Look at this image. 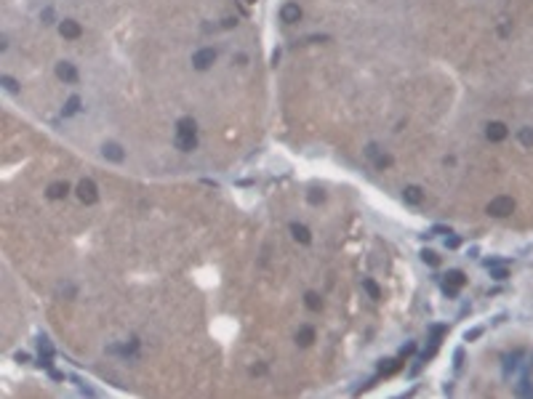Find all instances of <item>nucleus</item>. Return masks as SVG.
<instances>
[{"label": "nucleus", "instance_id": "f257e3e1", "mask_svg": "<svg viewBox=\"0 0 533 399\" xmlns=\"http://www.w3.org/2000/svg\"><path fill=\"white\" fill-rule=\"evenodd\" d=\"M176 146L182 152H192L198 149V123L192 117H182L176 123Z\"/></svg>", "mask_w": 533, "mask_h": 399}, {"label": "nucleus", "instance_id": "f03ea898", "mask_svg": "<svg viewBox=\"0 0 533 399\" xmlns=\"http://www.w3.org/2000/svg\"><path fill=\"white\" fill-rule=\"evenodd\" d=\"M512 213H515V200L507 197V194H499V197H493L488 202V216L493 218H507Z\"/></svg>", "mask_w": 533, "mask_h": 399}, {"label": "nucleus", "instance_id": "7ed1b4c3", "mask_svg": "<svg viewBox=\"0 0 533 399\" xmlns=\"http://www.w3.org/2000/svg\"><path fill=\"white\" fill-rule=\"evenodd\" d=\"M56 77H59L62 83H67V86H75V83L80 80V72H78V67H75L72 61H59L56 64Z\"/></svg>", "mask_w": 533, "mask_h": 399}, {"label": "nucleus", "instance_id": "20e7f679", "mask_svg": "<svg viewBox=\"0 0 533 399\" xmlns=\"http://www.w3.org/2000/svg\"><path fill=\"white\" fill-rule=\"evenodd\" d=\"M213 61H216V48H200V51L192 53V67L200 69V72L213 67Z\"/></svg>", "mask_w": 533, "mask_h": 399}, {"label": "nucleus", "instance_id": "39448f33", "mask_svg": "<svg viewBox=\"0 0 533 399\" xmlns=\"http://www.w3.org/2000/svg\"><path fill=\"white\" fill-rule=\"evenodd\" d=\"M78 200L86 202V205H93V202L99 200V189H96V184H93L91 179H83L78 184Z\"/></svg>", "mask_w": 533, "mask_h": 399}, {"label": "nucleus", "instance_id": "423d86ee", "mask_svg": "<svg viewBox=\"0 0 533 399\" xmlns=\"http://www.w3.org/2000/svg\"><path fill=\"white\" fill-rule=\"evenodd\" d=\"M59 35L64 40H80L83 38V27H80V22H75V19H64L59 24Z\"/></svg>", "mask_w": 533, "mask_h": 399}, {"label": "nucleus", "instance_id": "0eeeda50", "mask_svg": "<svg viewBox=\"0 0 533 399\" xmlns=\"http://www.w3.org/2000/svg\"><path fill=\"white\" fill-rule=\"evenodd\" d=\"M507 136H509V128L504 125V123H499V120H493V123L485 125V138H488V141H493V144L504 141Z\"/></svg>", "mask_w": 533, "mask_h": 399}, {"label": "nucleus", "instance_id": "6e6552de", "mask_svg": "<svg viewBox=\"0 0 533 399\" xmlns=\"http://www.w3.org/2000/svg\"><path fill=\"white\" fill-rule=\"evenodd\" d=\"M299 19H302V6L299 3H285L280 8V22L283 24H296Z\"/></svg>", "mask_w": 533, "mask_h": 399}, {"label": "nucleus", "instance_id": "1a4fd4ad", "mask_svg": "<svg viewBox=\"0 0 533 399\" xmlns=\"http://www.w3.org/2000/svg\"><path fill=\"white\" fill-rule=\"evenodd\" d=\"M101 154H104V160H109V163H123L126 160L123 146L115 144V141H107L104 146H101Z\"/></svg>", "mask_w": 533, "mask_h": 399}, {"label": "nucleus", "instance_id": "9d476101", "mask_svg": "<svg viewBox=\"0 0 533 399\" xmlns=\"http://www.w3.org/2000/svg\"><path fill=\"white\" fill-rule=\"evenodd\" d=\"M288 229H291V237L296 240V243H302V245H310L312 243V234H310V229H307L304 224H296V221H293Z\"/></svg>", "mask_w": 533, "mask_h": 399}, {"label": "nucleus", "instance_id": "9b49d317", "mask_svg": "<svg viewBox=\"0 0 533 399\" xmlns=\"http://www.w3.org/2000/svg\"><path fill=\"white\" fill-rule=\"evenodd\" d=\"M466 285V274L461 269H451V272L445 274V287H456V290H461Z\"/></svg>", "mask_w": 533, "mask_h": 399}, {"label": "nucleus", "instance_id": "f8f14e48", "mask_svg": "<svg viewBox=\"0 0 533 399\" xmlns=\"http://www.w3.org/2000/svg\"><path fill=\"white\" fill-rule=\"evenodd\" d=\"M67 194H70V184L67 181H56V184L48 187V197L51 200H64Z\"/></svg>", "mask_w": 533, "mask_h": 399}, {"label": "nucleus", "instance_id": "ddd939ff", "mask_svg": "<svg viewBox=\"0 0 533 399\" xmlns=\"http://www.w3.org/2000/svg\"><path fill=\"white\" fill-rule=\"evenodd\" d=\"M312 341H315V328H310V325L299 328V333H296V343H299V346H310Z\"/></svg>", "mask_w": 533, "mask_h": 399}, {"label": "nucleus", "instance_id": "4468645a", "mask_svg": "<svg viewBox=\"0 0 533 399\" xmlns=\"http://www.w3.org/2000/svg\"><path fill=\"white\" fill-rule=\"evenodd\" d=\"M422 197H424V194H422V189H419V187H405L403 189V200L408 202V205H419Z\"/></svg>", "mask_w": 533, "mask_h": 399}, {"label": "nucleus", "instance_id": "2eb2a0df", "mask_svg": "<svg viewBox=\"0 0 533 399\" xmlns=\"http://www.w3.org/2000/svg\"><path fill=\"white\" fill-rule=\"evenodd\" d=\"M304 303H307V309H312V311H320L323 309V298L315 290H310V293L304 295Z\"/></svg>", "mask_w": 533, "mask_h": 399}, {"label": "nucleus", "instance_id": "dca6fc26", "mask_svg": "<svg viewBox=\"0 0 533 399\" xmlns=\"http://www.w3.org/2000/svg\"><path fill=\"white\" fill-rule=\"evenodd\" d=\"M78 112H80V99L78 96H70L67 104H64V109H62V115L64 117H72V115H78Z\"/></svg>", "mask_w": 533, "mask_h": 399}, {"label": "nucleus", "instance_id": "f3484780", "mask_svg": "<svg viewBox=\"0 0 533 399\" xmlns=\"http://www.w3.org/2000/svg\"><path fill=\"white\" fill-rule=\"evenodd\" d=\"M400 367H403V362L387 359V362H381V365H379V373H381V375H392V373H397Z\"/></svg>", "mask_w": 533, "mask_h": 399}, {"label": "nucleus", "instance_id": "a211bd4d", "mask_svg": "<svg viewBox=\"0 0 533 399\" xmlns=\"http://www.w3.org/2000/svg\"><path fill=\"white\" fill-rule=\"evenodd\" d=\"M363 287H366V293L371 295L373 301H379V298H381V287H379L376 282H373V280H363Z\"/></svg>", "mask_w": 533, "mask_h": 399}, {"label": "nucleus", "instance_id": "6ab92c4d", "mask_svg": "<svg viewBox=\"0 0 533 399\" xmlns=\"http://www.w3.org/2000/svg\"><path fill=\"white\" fill-rule=\"evenodd\" d=\"M517 138H520L522 146H533V128H520Z\"/></svg>", "mask_w": 533, "mask_h": 399}, {"label": "nucleus", "instance_id": "aec40b11", "mask_svg": "<svg viewBox=\"0 0 533 399\" xmlns=\"http://www.w3.org/2000/svg\"><path fill=\"white\" fill-rule=\"evenodd\" d=\"M422 261L429 264V266H437L440 264V256H437L435 250H422Z\"/></svg>", "mask_w": 533, "mask_h": 399}, {"label": "nucleus", "instance_id": "412c9836", "mask_svg": "<svg viewBox=\"0 0 533 399\" xmlns=\"http://www.w3.org/2000/svg\"><path fill=\"white\" fill-rule=\"evenodd\" d=\"M0 83H3V88L8 91V94H19V83H16L14 77H8V75H3V77H0Z\"/></svg>", "mask_w": 533, "mask_h": 399}, {"label": "nucleus", "instance_id": "4be33fe9", "mask_svg": "<svg viewBox=\"0 0 533 399\" xmlns=\"http://www.w3.org/2000/svg\"><path fill=\"white\" fill-rule=\"evenodd\" d=\"M517 394H522V396H533V386H530V380H528V378H522L520 383H517Z\"/></svg>", "mask_w": 533, "mask_h": 399}, {"label": "nucleus", "instance_id": "5701e85b", "mask_svg": "<svg viewBox=\"0 0 533 399\" xmlns=\"http://www.w3.org/2000/svg\"><path fill=\"white\" fill-rule=\"evenodd\" d=\"M491 277L501 282V280H507V277H509V272H507L504 266H499V264H496V266H491Z\"/></svg>", "mask_w": 533, "mask_h": 399}, {"label": "nucleus", "instance_id": "b1692460", "mask_svg": "<svg viewBox=\"0 0 533 399\" xmlns=\"http://www.w3.org/2000/svg\"><path fill=\"white\" fill-rule=\"evenodd\" d=\"M373 165H376L379 171H387L389 165H392V157H389V154H379L376 160H373Z\"/></svg>", "mask_w": 533, "mask_h": 399}, {"label": "nucleus", "instance_id": "393cba45", "mask_svg": "<svg viewBox=\"0 0 533 399\" xmlns=\"http://www.w3.org/2000/svg\"><path fill=\"white\" fill-rule=\"evenodd\" d=\"M307 200H310V205H320V202L325 200V194L320 189H312L310 194H307Z\"/></svg>", "mask_w": 533, "mask_h": 399}, {"label": "nucleus", "instance_id": "a878e982", "mask_svg": "<svg viewBox=\"0 0 533 399\" xmlns=\"http://www.w3.org/2000/svg\"><path fill=\"white\" fill-rule=\"evenodd\" d=\"M40 19H43V24H53V8H51V6H48V8H43Z\"/></svg>", "mask_w": 533, "mask_h": 399}, {"label": "nucleus", "instance_id": "bb28decb", "mask_svg": "<svg viewBox=\"0 0 533 399\" xmlns=\"http://www.w3.org/2000/svg\"><path fill=\"white\" fill-rule=\"evenodd\" d=\"M40 354H48V357H53V346L48 343V338H40Z\"/></svg>", "mask_w": 533, "mask_h": 399}, {"label": "nucleus", "instance_id": "cd10ccee", "mask_svg": "<svg viewBox=\"0 0 533 399\" xmlns=\"http://www.w3.org/2000/svg\"><path fill=\"white\" fill-rule=\"evenodd\" d=\"M413 351H416V343H405V346L400 349V357H410Z\"/></svg>", "mask_w": 533, "mask_h": 399}, {"label": "nucleus", "instance_id": "c85d7f7f", "mask_svg": "<svg viewBox=\"0 0 533 399\" xmlns=\"http://www.w3.org/2000/svg\"><path fill=\"white\" fill-rule=\"evenodd\" d=\"M221 27L224 30H232V27H238V19L235 16H227V19H221Z\"/></svg>", "mask_w": 533, "mask_h": 399}, {"label": "nucleus", "instance_id": "c756f323", "mask_svg": "<svg viewBox=\"0 0 533 399\" xmlns=\"http://www.w3.org/2000/svg\"><path fill=\"white\" fill-rule=\"evenodd\" d=\"M483 336V328H472L469 333H466V341H478Z\"/></svg>", "mask_w": 533, "mask_h": 399}, {"label": "nucleus", "instance_id": "7c9ffc66", "mask_svg": "<svg viewBox=\"0 0 533 399\" xmlns=\"http://www.w3.org/2000/svg\"><path fill=\"white\" fill-rule=\"evenodd\" d=\"M366 154L371 157V160H376V157H379V146H376V144H368V149H366Z\"/></svg>", "mask_w": 533, "mask_h": 399}, {"label": "nucleus", "instance_id": "2f4dec72", "mask_svg": "<svg viewBox=\"0 0 533 399\" xmlns=\"http://www.w3.org/2000/svg\"><path fill=\"white\" fill-rule=\"evenodd\" d=\"M432 234H451L448 226H432Z\"/></svg>", "mask_w": 533, "mask_h": 399}, {"label": "nucleus", "instance_id": "473e14b6", "mask_svg": "<svg viewBox=\"0 0 533 399\" xmlns=\"http://www.w3.org/2000/svg\"><path fill=\"white\" fill-rule=\"evenodd\" d=\"M445 245H448V248H459V237H448Z\"/></svg>", "mask_w": 533, "mask_h": 399}, {"label": "nucleus", "instance_id": "72a5a7b5", "mask_svg": "<svg viewBox=\"0 0 533 399\" xmlns=\"http://www.w3.org/2000/svg\"><path fill=\"white\" fill-rule=\"evenodd\" d=\"M461 359H464V351L459 349V351H456V367H461Z\"/></svg>", "mask_w": 533, "mask_h": 399}, {"label": "nucleus", "instance_id": "f704fd0d", "mask_svg": "<svg viewBox=\"0 0 533 399\" xmlns=\"http://www.w3.org/2000/svg\"><path fill=\"white\" fill-rule=\"evenodd\" d=\"M246 3H256V0H246Z\"/></svg>", "mask_w": 533, "mask_h": 399}]
</instances>
